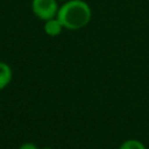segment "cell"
<instances>
[{"mask_svg":"<svg viewBox=\"0 0 149 149\" xmlns=\"http://www.w3.org/2000/svg\"><path fill=\"white\" fill-rule=\"evenodd\" d=\"M57 19L64 29L78 30L90 23L92 9L85 0H68L59 5Z\"/></svg>","mask_w":149,"mask_h":149,"instance_id":"1","label":"cell"},{"mask_svg":"<svg viewBox=\"0 0 149 149\" xmlns=\"http://www.w3.org/2000/svg\"><path fill=\"white\" fill-rule=\"evenodd\" d=\"M58 8V0H31L33 14L42 21L56 17Z\"/></svg>","mask_w":149,"mask_h":149,"instance_id":"2","label":"cell"},{"mask_svg":"<svg viewBox=\"0 0 149 149\" xmlns=\"http://www.w3.org/2000/svg\"><path fill=\"white\" fill-rule=\"evenodd\" d=\"M43 22H44L43 30L50 37H56V36L61 35V33L64 29V27L62 26L61 21L57 19V16L56 17H52V19H49V20H45Z\"/></svg>","mask_w":149,"mask_h":149,"instance_id":"3","label":"cell"},{"mask_svg":"<svg viewBox=\"0 0 149 149\" xmlns=\"http://www.w3.org/2000/svg\"><path fill=\"white\" fill-rule=\"evenodd\" d=\"M12 78H13V72L10 66L5 62H0V91L8 86Z\"/></svg>","mask_w":149,"mask_h":149,"instance_id":"4","label":"cell"},{"mask_svg":"<svg viewBox=\"0 0 149 149\" xmlns=\"http://www.w3.org/2000/svg\"><path fill=\"white\" fill-rule=\"evenodd\" d=\"M119 149H147V148L141 141L135 140V139H129L122 142Z\"/></svg>","mask_w":149,"mask_h":149,"instance_id":"5","label":"cell"},{"mask_svg":"<svg viewBox=\"0 0 149 149\" xmlns=\"http://www.w3.org/2000/svg\"><path fill=\"white\" fill-rule=\"evenodd\" d=\"M19 149H38V148H37L36 144H34V143H31V142H26V143L21 144Z\"/></svg>","mask_w":149,"mask_h":149,"instance_id":"6","label":"cell"},{"mask_svg":"<svg viewBox=\"0 0 149 149\" xmlns=\"http://www.w3.org/2000/svg\"><path fill=\"white\" fill-rule=\"evenodd\" d=\"M65 1H68V0H58V2H65Z\"/></svg>","mask_w":149,"mask_h":149,"instance_id":"7","label":"cell"},{"mask_svg":"<svg viewBox=\"0 0 149 149\" xmlns=\"http://www.w3.org/2000/svg\"><path fill=\"white\" fill-rule=\"evenodd\" d=\"M42 149H52V148H42Z\"/></svg>","mask_w":149,"mask_h":149,"instance_id":"8","label":"cell"}]
</instances>
